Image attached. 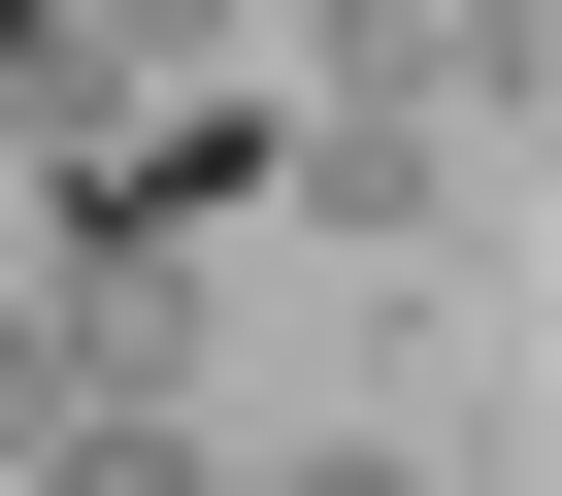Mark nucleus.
<instances>
[{"label":"nucleus","instance_id":"f257e3e1","mask_svg":"<svg viewBox=\"0 0 562 496\" xmlns=\"http://www.w3.org/2000/svg\"><path fill=\"white\" fill-rule=\"evenodd\" d=\"M265 199H299V232H364V266H430V232H463V133H397V100H299V133H265Z\"/></svg>","mask_w":562,"mask_h":496},{"label":"nucleus","instance_id":"f03ea898","mask_svg":"<svg viewBox=\"0 0 562 496\" xmlns=\"http://www.w3.org/2000/svg\"><path fill=\"white\" fill-rule=\"evenodd\" d=\"M331 100H397V133H529V0H364Z\"/></svg>","mask_w":562,"mask_h":496},{"label":"nucleus","instance_id":"7ed1b4c3","mask_svg":"<svg viewBox=\"0 0 562 496\" xmlns=\"http://www.w3.org/2000/svg\"><path fill=\"white\" fill-rule=\"evenodd\" d=\"M0 496H232L199 397H100V430H0Z\"/></svg>","mask_w":562,"mask_h":496},{"label":"nucleus","instance_id":"20e7f679","mask_svg":"<svg viewBox=\"0 0 562 496\" xmlns=\"http://www.w3.org/2000/svg\"><path fill=\"white\" fill-rule=\"evenodd\" d=\"M265 496H430V463H397V430H299V463H265Z\"/></svg>","mask_w":562,"mask_h":496}]
</instances>
